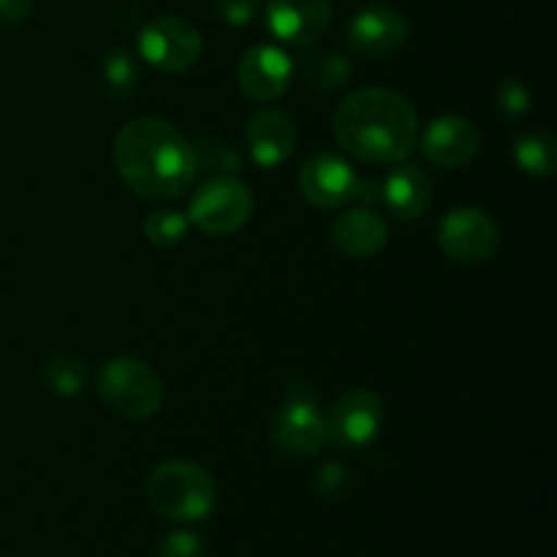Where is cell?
I'll list each match as a JSON object with an SVG mask.
<instances>
[{
	"mask_svg": "<svg viewBox=\"0 0 557 557\" xmlns=\"http://www.w3.org/2000/svg\"><path fill=\"white\" fill-rule=\"evenodd\" d=\"M267 27L292 47L315 44L332 25L330 0H267Z\"/></svg>",
	"mask_w": 557,
	"mask_h": 557,
	"instance_id": "13",
	"label": "cell"
},
{
	"mask_svg": "<svg viewBox=\"0 0 557 557\" xmlns=\"http://www.w3.org/2000/svg\"><path fill=\"white\" fill-rule=\"evenodd\" d=\"M351 490V471L341 462H324L315 476V493L321 498H343Z\"/></svg>",
	"mask_w": 557,
	"mask_h": 557,
	"instance_id": "25",
	"label": "cell"
},
{
	"mask_svg": "<svg viewBox=\"0 0 557 557\" xmlns=\"http://www.w3.org/2000/svg\"><path fill=\"white\" fill-rule=\"evenodd\" d=\"M326 444L359 451L379 438L384 428V400L370 389H348L326 413Z\"/></svg>",
	"mask_w": 557,
	"mask_h": 557,
	"instance_id": "9",
	"label": "cell"
},
{
	"mask_svg": "<svg viewBox=\"0 0 557 557\" xmlns=\"http://www.w3.org/2000/svg\"><path fill=\"white\" fill-rule=\"evenodd\" d=\"M256 11H259V0H215V14L232 27L250 25L256 20Z\"/></svg>",
	"mask_w": 557,
	"mask_h": 557,
	"instance_id": "26",
	"label": "cell"
},
{
	"mask_svg": "<svg viewBox=\"0 0 557 557\" xmlns=\"http://www.w3.org/2000/svg\"><path fill=\"white\" fill-rule=\"evenodd\" d=\"M41 381L52 395L74 397L85 389L87 368L82 359L74 357H54L41 368Z\"/></svg>",
	"mask_w": 557,
	"mask_h": 557,
	"instance_id": "21",
	"label": "cell"
},
{
	"mask_svg": "<svg viewBox=\"0 0 557 557\" xmlns=\"http://www.w3.org/2000/svg\"><path fill=\"white\" fill-rule=\"evenodd\" d=\"M389 226L373 207H351L332 223V245L348 259H373L386 248Z\"/></svg>",
	"mask_w": 557,
	"mask_h": 557,
	"instance_id": "17",
	"label": "cell"
},
{
	"mask_svg": "<svg viewBox=\"0 0 557 557\" xmlns=\"http://www.w3.org/2000/svg\"><path fill=\"white\" fill-rule=\"evenodd\" d=\"M479 150H482V134L471 120L460 114H441L422 134V152L433 166L460 169L471 163Z\"/></svg>",
	"mask_w": 557,
	"mask_h": 557,
	"instance_id": "14",
	"label": "cell"
},
{
	"mask_svg": "<svg viewBox=\"0 0 557 557\" xmlns=\"http://www.w3.org/2000/svg\"><path fill=\"white\" fill-rule=\"evenodd\" d=\"M299 194L315 210H341L348 201L362 199L364 180L337 152H319L299 169Z\"/></svg>",
	"mask_w": 557,
	"mask_h": 557,
	"instance_id": "10",
	"label": "cell"
},
{
	"mask_svg": "<svg viewBox=\"0 0 557 557\" xmlns=\"http://www.w3.org/2000/svg\"><path fill=\"white\" fill-rule=\"evenodd\" d=\"M112 161L120 180L147 201L180 199L199 172L190 141L161 117L125 123L112 141Z\"/></svg>",
	"mask_w": 557,
	"mask_h": 557,
	"instance_id": "1",
	"label": "cell"
},
{
	"mask_svg": "<svg viewBox=\"0 0 557 557\" xmlns=\"http://www.w3.org/2000/svg\"><path fill=\"white\" fill-rule=\"evenodd\" d=\"M294 63L286 49L275 44H256L243 54L237 69V85L245 98L256 103L277 101L292 87Z\"/></svg>",
	"mask_w": 557,
	"mask_h": 557,
	"instance_id": "12",
	"label": "cell"
},
{
	"mask_svg": "<svg viewBox=\"0 0 557 557\" xmlns=\"http://www.w3.org/2000/svg\"><path fill=\"white\" fill-rule=\"evenodd\" d=\"M205 38L180 16H156L139 30V58L163 74H183L201 60Z\"/></svg>",
	"mask_w": 557,
	"mask_h": 557,
	"instance_id": "7",
	"label": "cell"
},
{
	"mask_svg": "<svg viewBox=\"0 0 557 557\" xmlns=\"http://www.w3.org/2000/svg\"><path fill=\"white\" fill-rule=\"evenodd\" d=\"M33 0H0V25L14 27L30 16Z\"/></svg>",
	"mask_w": 557,
	"mask_h": 557,
	"instance_id": "27",
	"label": "cell"
},
{
	"mask_svg": "<svg viewBox=\"0 0 557 557\" xmlns=\"http://www.w3.org/2000/svg\"><path fill=\"white\" fill-rule=\"evenodd\" d=\"M98 397L117 417L141 422L163 408V381L156 370L136 357H112L96 379Z\"/></svg>",
	"mask_w": 557,
	"mask_h": 557,
	"instance_id": "4",
	"label": "cell"
},
{
	"mask_svg": "<svg viewBox=\"0 0 557 557\" xmlns=\"http://www.w3.org/2000/svg\"><path fill=\"white\" fill-rule=\"evenodd\" d=\"M98 76H101V90L114 101H123L139 85V60L131 49L114 47L101 58Z\"/></svg>",
	"mask_w": 557,
	"mask_h": 557,
	"instance_id": "18",
	"label": "cell"
},
{
	"mask_svg": "<svg viewBox=\"0 0 557 557\" xmlns=\"http://www.w3.org/2000/svg\"><path fill=\"white\" fill-rule=\"evenodd\" d=\"M297 123L281 109L256 112L248 123V134H245L250 158L261 169H275L286 163L297 150Z\"/></svg>",
	"mask_w": 557,
	"mask_h": 557,
	"instance_id": "16",
	"label": "cell"
},
{
	"mask_svg": "<svg viewBox=\"0 0 557 557\" xmlns=\"http://www.w3.org/2000/svg\"><path fill=\"white\" fill-rule=\"evenodd\" d=\"M302 76L310 82V87L319 92H335L351 82L354 63L341 52H326V54H310L302 58Z\"/></svg>",
	"mask_w": 557,
	"mask_h": 557,
	"instance_id": "20",
	"label": "cell"
},
{
	"mask_svg": "<svg viewBox=\"0 0 557 557\" xmlns=\"http://www.w3.org/2000/svg\"><path fill=\"white\" fill-rule=\"evenodd\" d=\"M517 166L531 177H553L557 172V145L547 131H528L515 141L511 150Z\"/></svg>",
	"mask_w": 557,
	"mask_h": 557,
	"instance_id": "19",
	"label": "cell"
},
{
	"mask_svg": "<svg viewBox=\"0 0 557 557\" xmlns=\"http://www.w3.org/2000/svg\"><path fill=\"white\" fill-rule=\"evenodd\" d=\"M495 107L506 120H520L531 112V87L517 76H506L495 87Z\"/></svg>",
	"mask_w": 557,
	"mask_h": 557,
	"instance_id": "23",
	"label": "cell"
},
{
	"mask_svg": "<svg viewBox=\"0 0 557 557\" xmlns=\"http://www.w3.org/2000/svg\"><path fill=\"white\" fill-rule=\"evenodd\" d=\"M145 495L152 511L172 522H201L215 509V482L188 460L161 462L147 476Z\"/></svg>",
	"mask_w": 557,
	"mask_h": 557,
	"instance_id": "3",
	"label": "cell"
},
{
	"mask_svg": "<svg viewBox=\"0 0 557 557\" xmlns=\"http://www.w3.org/2000/svg\"><path fill=\"white\" fill-rule=\"evenodd\" d=\"M188 215L180 210H152L145 218V237L150 239L156 248H172V245L183 243L188 234Z\"/></svg>",
	"mask_w": 557,
	"mask_h": 557,
	"instance_id": "22",
	"label": "cell"
},
{
	"mask_svg": "<svg viewBox=\"0 0 557 557\" xmlns=\"http://www.w3.org/2000/svg\"><path fill=\"white\" fill-rule=\"evenodd\" d=\"M375 188V199L397 221H419L433 205V185L417 163H395Z\"/></svg>",
	"mask_w": 557,
	"mask_h": 557,
	"instance_id": "15",
	"label": "cell"
},
{
	"mask_svg": "<svg viewBox=\"0 0 557 557\" xmlns=\"http://www.w3.org/2000/svg\"><path fill=\"white\" fill-rule=\"evenodd\" d=\"M337 145L370 166H395L419 139V114L408 96L392 87H362L343 98L332 117Z\"/></svg>",
	"mask_w": 557,
	"mask_h": 557,
	"instance_id": "2",
	"label": "cell"
},
{
	"mask_svg": "<svg viewBox=\"0 0 557 557\" xmlns=\"http://www.w3.org/2000/svg\"><path fill=\"white\" fill-rule=\"evenodd\" d=\"M408 33H411V25L403 11H397L395 5L373 3L351 16L346 27V41L359 58L381 60L400 52L408 41Z\"/></svg>",
	"mask_w": 557,
	"mask_h": 557,
	"instance_id": "11",
	"label": "cell"
},
{
	"mask_svg": "<svg viewBox=\"0 0 557 557\" xmlns=\"http://www.w3.org/2000/svg\"><path fill=\"white\" fill-rule=\"evenodd\" d=\"M272 444L288 457H313L326 446L321 397L308 381H294L272 417Z\"/></svg>",
	"mask_w": 557,
	"mask_h": 557,
	"instance_id": "5",
	"label": "cell"
},
{
	"mask_svg": "<svg viewBox=\"0 0 557 557\" xmlns=\"http://www.w3.org/2000/svg\"><path fill=\"white\" fill-rule=\"evenodd\" d=\"M156 557H205V542L194 531H174L158 542Z\"/></svg>",
	"mask_w": 557,
	"mask_h": 557,
	"instance_id": "24",
	"label": "cell"
},
{
	"mask_svg": "<svg viewBox=\"0 0 557 557\" xmlns=\"http://www.w3.org/2000/svg\"><path fill=\"white\" fill-rule=\"evenodd\" d=\"M256 199L243 180L221 174L199 185L188 205V223L210 237H228L239 232L253 215Z\"/></svg>",
	"mask_w": 557,
	"mask_h": 557,
	"instance_id": "6",
	"label": "cell"
},
{
	"mask_svg": "<svg viewBox=\"0 0 557 557\" xmlns=\"http://www.w3.org/2000/svg\"><path fill=\"white\" fill-rule=\"evenodd\" d=\"M441 253L457 264H484L500 248V228L479 207H455L438 223Z\"/></svg>",
	"mask_w": 557,
	"mask_h": 557,
	"instance_id": "8",
	"label": "cell"
}]
</instances>
